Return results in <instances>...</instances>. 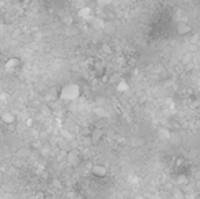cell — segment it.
<instances>
[{
    "instance_id": "1",
    "label": "cell",
    "mask_w": 200,
    "mask_h": 199,
    "mask_svg": "<svg viewBox=\"0 0 200 199\" xmlns=\"http://www.w3.org/2000/svg\"><path fill=\"white\" fill-rule=\"evenodd\" d=\"M80 94V89L79 86L75 83H68L63 86L59 92V98L64 100V101H72V100H76Z\"/></svg>"
},
{
    "instance_id": "2",
    "label": "cell",
    "mask_w": 200,
    "mask_h": 199,
    "mask_svg": "<svg viewBox=\"0 0 200 199\" xmlns=\"http://www.w3.org/2000/svg\"><path fill=\"white\" fill-rule=\"evenodd\" d=\"M91 172H93V175L97 176V177H105L106 175H108V168H106L105 165L95 164V165H93Z\"/></svg>"
},
{
    "instance_id": "3",
    "label": "cell",
    "mask_w": 200,
    "mask_h": 199,
    "mask_svg": "<svg viewBox=\"0 0 200 199\" xmlns=\"http://www.w3.org/2000/svg\"><path fill=\"white\" fill-rule=\"evenodd\" d=\"M19 65H20V60L18 57H11V59H8L6 63V70L12 72V71H15V70H18Z\"/></svg>"
},
{
    "instance_id": "4",
    "label": "cell",
    "mask_w": 200,
    "mask_h": 199,
    "mask_svg": "<svg viewBox=\"0 0 200 199\" xmlns=\"http://www.w3.org/2000/svg\"><path fill=\"white\" fill-rule=\"evenodd\" d=\"M176 30H177L178 34L184 36V34H189V33L192 31V27L186 22H178L177 26H176Z\"/></svg>"
},
{
    "instance_id": "5",
    "label": "cell",
    "mask_w": 200,
    "mask_h": 199,
    "mask_svg": "<svg viewBox=\"0 0 200 199\" xmlns=\"http://www.w3.org/2000/svg\"><path fill=\"white\" fill-rule=\"evenodd\" d=\"M67 160H68L69 165H72V167H78L79 162H80V157L76 151H69L68 156H67Z\"/></svg>"
},
{
    "instance_id": "6",
    "label": "cell",
    "mask_w": 200,
    "mask_h": 199,
    "mask_svg": "<svg viewBox=\"0 0 200 199\" xmlns=\"http://www.w3.org/2000/svg\"><path fill=\"white\" fill-rule=\"evenodd\" d=\"M2 120H3V123H6V124H12V123H15L16 117L12 112H4L2 115Z\"/></svg>"
},
{
    "instance_id": "7",
    "label": "cell",
    "mask_w": 200,
    "mask_h": 199,
    "mask_svg": "<svg viewBox=\"0 0 200 199\" xmlns=\"http://www.w3.org/2000/svg\"><path fill=\"white\" fill-rule=\"evenodd\" d=\"M102 135H104V132H102L101 128H94L91 131V134H90V139H91L93 142H98V140H101Z\"/></svg>"
},
{
    "instance_id": "8",
    "label": "cell",
    "mask_w": 200,
    "mask_h": 199,
    "mask_svg": "<svg viewBox=\"0 0 200 199\" xmlns=\"http://www.w3.org/2000/svg\"><path fill=\"white\" fill-rule=\"evenodd\" d=\"M41 115L45 116V117L52 116V108H49L48 105H41Z\"/></svg>"
},
{
    "instance_id": "9",
    "label": "cell",
    "mask_w": 200,
    "mask_h": 199,
    "mask_svg": "<svg viewBox=\"0 0 200 199\" xmlns=\"http://www.w3.org/2000/svg\"><path fill=\"white\" fill-rule=\"evenodd\" d=\"M117 90L118 92H127V90H128V83H127L125 81H118Z\"/></svg>"
},
{
    "instance_id": "10",
    "label": "cell",
    "mask_w": 200,
    "mask_h": 199,
    "mask_svg": "<svg viewBox=\"0 0 200 199\" xmlns=\"http://www.w3.org/2000/svg\"><path fill=\"white\" fill-rule=\"evenodd\" d=\"M59 97V94H56V92H49L48 94H46V97H45V100L46 101H56V98Z\"/></svg>"
},
{
    "instance_id": "11",
    "label": "cell",
    "mask_w": 200,
    "mask_h": 199,
    "mask_svg": "<svg viewBox=\"0 0 200 199\" xmlns=\"http://www.w3.org/2000/svg\"><path fill=\"white\" fill-rule=\"evenodd\" d=\"M174 196H176V198H178V199H182V194H181V191L176 190V191H174Z\"/></svg>"
},
{
    "instance_id": "12",
    "label": "cell",
    "mask_w": 200,
    "mask_h": 199,
    "mask_svg": "<svg viewBox=\"0 0 200 199\" xmlns=\"http://www.w3.org/2000/svg\"><path fill=\"white\" fill-rule=\"evenodd\" d=\"M133 199H147L144 195H138V196H135Z\"/></svg>"
},
{
    "instance_id": "13",
    "label": "cell",
    "mask_w": 200,
    "mask_h": 199,
    "mask_svg": "<svg viewBox=\"0 0 200 199\" xmlns=\"http://www.w3.org/2000/svg\"><path fill=\"white\" fill-rule=\"evenodd\" d=\"M75 199H80V198H75Z\"/></svg>"
}]
</instances>
